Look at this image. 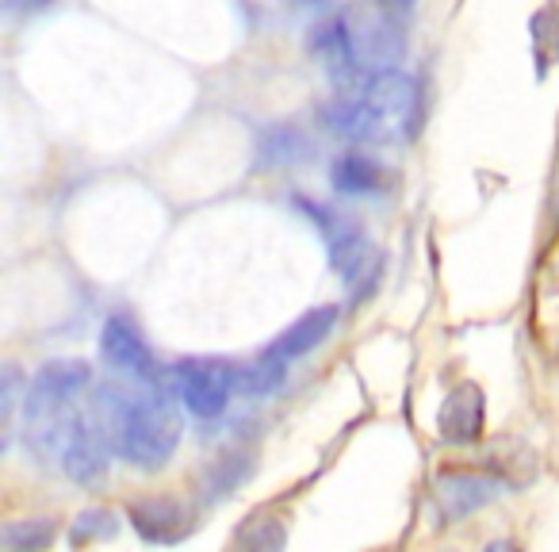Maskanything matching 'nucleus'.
<instances>
[{
	"instance_id": "16",
	"label": "nucleus",
	"mask_w": 559,
	"mask_h": 552,
	"mask_svg": "<svg viewBox=\"0 0 559 552\" xmlns=\"http://www.w3.org/2000/svg\"><path fill=\"white\" fill-rule=\"evenodd\" d=\"M261 162L264 165H288V162H299L304 157V139L296 131H276L272 134V146L261 150Z\"/></svg>"
},
{
	"instance_id": "14",
	"label": "nucleus",
	"mask_w": 559,
	"mask_h": 552,
	"mask_svg": "<svg viewBox=\"0 0 559 552\" xmlns=\"http://www.w3.org/2000/svg\"><path fill=\"white\" fill-rule=\"evenodd\" d=\"M280 380H284V361H272L261 353L253 365L234 368V396H246V399L269 396V391L280 388Z\"/></svg>"
},
{
	"instance_id": "21",
	"label": "nucleus",
	"mask_w": 559,
	"mask_h": 552,
	"mask_svg": "<svg viewBox=\"0 0 559 552\" xmlns=\"http://www.w3.org/2000/svg\"><path fill=\"white\" fill-rule=\"evenodd\" d=\"M483 552H521V549H518V544H513V541H490Z\"/></svg>"
},
{
	"instance_id": "10",
	"label": "nucleus",
	"mask_w": 559,
	"mask_h": 552,
	"mask_svg": "<svg viewBox=\"0 0 559 552\" xmlns=\"http://www.w3.org/2000/svg\"><path fill=\"white\" fill-rule=\"evenodd\" d=\"M131 526L139 529L142 541L169 544L188 533V514L177 498L157 495V498H142V503L131 506Z\"/></svg>"
},
{
	"instance_id": "1",
	"label": "nucleus",
	"mask_w": 559,
	"mask_h": 552,
	"mask_svg": "<svg viewBox=\"0 0 559 552\" xmlns=\"http://www.w3.org/2000/svg\"><path fill=\"white\" fill-rule=\"evenodd\" d=\"M111 449L134 468H162L180 445V414L162 384H104L93 403Z\"/></svg>"
},
{
	"instance_id": "11",
	"label": "nucleus",
	"mask_w": 559,
	"mask_h": 552,
	"mask_svg": "<svg viewBox=\"0 0 559 552\" xmlns=\"http://www.w3.org/2000/svg\"><path fill=\"white\" fill-rule=\"evenodd\" d=\"M498 495V480L483 472H444L437 480V503L449 518H464V514L479 510L483 503Z\"/></svg>"
},
{
	"instance_id": "7",
	"label": "nucleus",
	"mask_w": 559,
	"mask_h": 552,
	"mask_svg": "<svg viewBox=\"0 0 559 552\" xmlns=\"http://www.w3.org/2000/svg\"><path fill=\"white\" fill-rule=\"evenodd\" d=\"M108 453H111L108 434H104L96 411H88L78 419V426H73L58 465H62V472L70 475L73 483H100L104 475H108Z\"/></svg>"
},
{
	"instance_id": "20",
	"label": "nucleus",
	"mask_w": 559,
	"mask_h": 552,
	"mask_svg": "<svg viewBox=\"0 0 559 552\" xmlns=\"http://www.w3.org/2000/svg\"><path fill=\"white\" fill-rule=\"evenodd\" d=\"M376 4H380V12L391 20H406L414 12V0H376Z\"/></svg>"
},
{
	"instance_id": "4",
	"label": "nucleus",
	"mask_w": 559,
	"mask_h": 552,
	"mask_svg": "<svg viewBox=\"0 0 559 552\" xmlns=\"http://www.w3.org/2000/svg\"><path fill=\"white\" fill-rule=\"evenodd\" d=\"M173 391L195 419H218L234 396V365L215 357H188L173 365Z\"/></svg>"
},
{
	"instance_id": "6",
	"label": "nucleus",
	"mask_w": 559,
	"mask_h": 552,
	"mask_svg": "<svg viewBox=\"0 0 559 552\" xmlns=\"http://www.w3.org/2000/svg\"><path fill=\"white\" fill-rule=\"evenodd\" d=\"M100 357L116 368L119 376L139 384H162V368H157L154 353H150L146 338L139 334L131 319L123 315H111L100 330Z\"/></svg>"
},
{
	"instance_id": "2",
	"label": "nucleus",
	"mask_w": 559,
	"mask_h": 552,
	"mask_svg": "<svg viewBox=\"0 0 559 552\" xmlns=\"http://www.w3.org/2000/svg\"><path fill=\"white\" fill-rule=\"evenodd\" d=\"M418 85L411 73L383 70L372 73L357 93H337L330 127L353 142H403L418 131Z\"/></svg>"
},
{
	"instance_id": "15",
	"label": "nucleus",
	"mask_w": 559,
	"mask_h": 552,
	"mask_svg": "<svg viewBox=\"0 0 559 552\" xmlns=\"http://www.w3.org/2000/svg\"><path fill=\"white\" fill-rule=\"evenodd\" d=\"M119 529V518L111 510H85L78 521L70 526V541L73 544H88V541H104V537H111Z\"/></svg>"
},
{
	"instance_id": "13",
	"label": "nucleus",
	"mask_w": 559,
	"mask_h": 552,
	"mask_svg": "<svg viewBox=\"0 0 559 552\" xmlns=\"http://www.w3.org/2000/svg\"><path fill=\"white\" fill-rule=\"evenodd\" d=\"M58 537L55 518H20L0 529V541L9 552H47Z\"/></svg>"
},
{
	"instance_id": "17",
	"label": "nucleus",
	"mask_w": 559,
	"mask_h": 552,
	"mask_svg": "<svg viewBox=\"0 0 559 552\" xmlns=\"http://www.w3.org/2000/svg\"><path fill=\"white\" fill-rule=\"evenodd\" d=\"M246 472H249V465L241 457L218 460V475H211V491H207V495H226V491H230Z\"/></svg>"
},
{
	"instance_id": "12",
	"label": "nucleus",
	"mask_w": 559,
	"mask_h": 552,
	"mask_svg": "<svg viewBox=\"0 0 559 552\" xmlns=\"http://www.w3.org/2000/svg\"><path fill=\"white\" fill-rule=\"evenodd\" d=\"M330 180H334L337 192L365 196V192H376V188L383 185V165L376 162L372 154L349 150V154H342L334 165H330Z\"/></svg>"
},
{
	"instance_id": "19",
	"label": "nucleus",
	"mask_w": 559,
	"mask_h": 552,
	"mask_svg": "<svg viewBox=\"0 0 559 552\" xmlns=\"http://www.w3.org/2000/svg\"><path fill=\"white\" fill-rule=\"evenodd\" d=\"M55 0H4V12L9 16H32V12H43L50 9Z\"/></svg>"
},
{
	"instance_id": "8",
	"label": "nucleus",
	"mask_w": 559,
	"mask_h": 552,
	"mask_svg": "<svg viewBox=\"0 0 559 552\" xmlns=\"http://www.w3.org/2000/svg\"><path fill=\"white\" fill-rule=\"evenodd\" d=\"M483 419H487V403H483V391L475 384H460L441 407V419L437 430L449 445H467L483 434Z\"/></svg>"
},
{
	"instance_id": "5",
	"label": "nucleus",
	"mask_w": 559,
	"mask_h": 552,
	"mask_svg": "<svg viewBox=\"0 0 559 552\" xmlns=\"http://www.w3.org/2000/svg\"><path fill=\"white\" fill-rule=\"evenodd\" d=\"M93 384V368L85 361H50L27 384L24 411L27 419H47L66 407H78V396Z\"/></svg>"
},
{
	"instance_id": "18",
	"label": "nucleus",
	"mask_w": 559,
	"mask_h": 552,
	"mask_svg": "<svg viewBox=\"0 0 559 552\" xmlns=\"http://www.w3.org/2000/svg\"><path fill=\"white\" fill-rule=\"evenodd\" d=\"M280 544H284V529L276 521H264L246 537V552H280Z\"/></svg>"
},
{
	"instance_id": "9",
	"label": "nucleus",
	"mask_w": 559,
	"mask_h": 552,
	"mask_svg": "<svg viewBox=\"0 0 559 552\" xmlns=\"http://www.w3.org/2000/svg\"><path fill=\"white\" fill-rule=\"evenodd\" d=\"M337 327V304H326V307H314V312H307L304 319H296L292 322L284 334L276 338V342L264 350V357H272V361H296V357H304V353H311L314 345H322L330 338V330Z\"/></svg>"
},
{
	"instance_id": "3",
	"label": "nucleus",
	"mask_w": 559,
	"mask_h": 552,
	"mask_svg": "<svg viewBox=\"0 0 559 552\" xmlns=\"http://www.w3.org/2000/svg\"><path fill=\"white\" fill-rule=\"evenodd\" d=\"M304 211H311L314 226H319L322 238H326L330 265L337 269V277H342L353 292H360L368 284V277H372V269H376L372 238H368L357 223H349L345 215H337V211L322 208V203H314V200H307Z\"/></svg>"
}]
</instances>
